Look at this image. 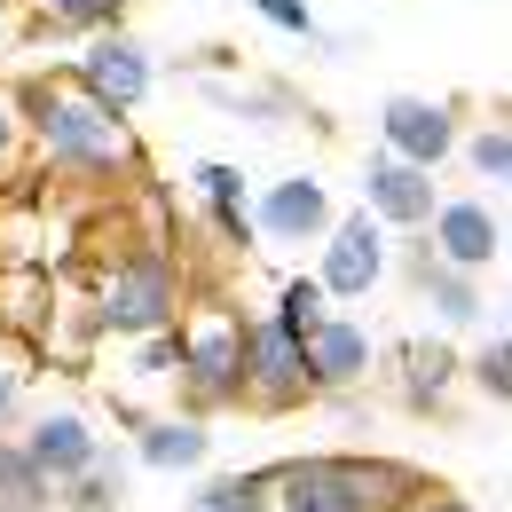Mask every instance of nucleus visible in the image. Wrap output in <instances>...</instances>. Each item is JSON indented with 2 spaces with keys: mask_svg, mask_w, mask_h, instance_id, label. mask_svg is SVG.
Listing matches in <instances>:
<instances>
[{
  "mask_svg": "<svg viewBox=\"0 0 512 512\" xmlns=\"http://www.w3.org/2000/svg\"><path fill=\"white\" fill-rule=\"evenodd\" d=\"M16 119L24 134L40 142V158L56 166V174H79V182H111V174H134L142 166V150H134L127 134V111H111V103H95L79 79H24L16 87Z\"/></svg>",
  "mask_w": 512,
  "mask_h": 512,
  "instance_id": "f257e3e1",
  "label": "nucleus"
},
{
  "mask_svg": "<svg viewBox=\"0 0 512 512\" xmlns=\"http://www.w3.org/2000/svg\"><path fill=\"white\" fill-rule=\"evenodd\" d=\"M410 497H418V473L379 457H292L268 473V505L284 512H394Z\"/></svg>",
  "mask_w": 512,
  "mask_h": 512,
  "instance_id": "f03ea898",
  "label": "nucleus"
},
{
  "mask_svg": "<svg viewBox=\"0 0 512 512\" xmlns=\"http://www.w3.org/2000/svg\"><path fill=\"white\" fill-rule=\"evenodd\" d=\"M182 316V260L158 237H134L127 253H111L103 284H95V331L111 339H150Z\"/></svg>",
  "mask_w": 512,
  "mask_h": 512,
  "instance_id": "7ed1b4c3",
  "label": "nucleus"
},
{
  "mask_svg": "<svg viewBox=\"0 0 512 512\" xmlns=\"http://www.w3.org/2000/svg\"><path fill=\"white\" fill-rule=\"evenodd\" d=\"M245 331L253 316L229 308V300H197V316L182 323V410L213 418L229 402H245Z\"/></svg>",
  "mask_w": 512,
  "mask_h": 512,
  "instance_id": "20e7f679",
  "label": "nucleus"
},
{
  "mask_svg": "<svg viewBox=\"0 0 512 512\" xmlns=\"http://www.w3.org/2000/svg\"><path fill=\"white\" fill-rule=\"evenodd\" d=\"M316 245H323L316 284L331 292V308H339V300H371V292L386 284V221L371 213V205L331 213V229H323Z\"/></svg>",
  "mask_w": 512,
  "mask_h": 512,
  "instance_id": "39448f33",
  "label": "nucleus"
},
{
  "mask_svg": "<svg viewBox=\"0 0 512 512\" xmlns=\"http://www.w3.org/2000/svg\"><path fill=\"white\" fill-rule=\"evenodd\" d=\"M245 402L268 410V418H284V410L316 402L308 355H300V339H292L276 316H253V331H245Z\"/></svg>",
  "mask_w": 512,
  "mask_h": 512,
  "instance_id": "423d86ee",
  "label": "nucleus"
},
{
  "mask_svg": "<svg viewBox=\"0 0 512 512\" xmlns=\"http://www.w3.org/2000/svg\"><path fill=\"white\" fill-rule=\"evenodd\" d=\"M426 253L465 268V276H489L505 260V221L489 213V197H434L426 213Z\"/></svg>",
  "mask_w": 512,
  "mask_h": 512,
  "instance_id": "0eeeda50",
  "label": "nucleus"
},
{
  "mask_svg": "<svg viewBox=\"0 0 512 512\" xmlns=\"http://www.w3.org/2000/svg\"><path fill=\"white\" fill-rule=\"evenodd\" d=\"M95 103H111V111H134L150 87H158V64H150V48L134 40L127 24L119 32H95L87 48H79V71H71Z\"/></svg>",
  "mask_w": 512,
  "mask_h": 512,
  "instance_id": "6e6552de",
  "label": "nucleus"
},
{
  "mask_svg": "<svg viewBox=\"0 0 512 512\" xmlns=\"http://www.w3.org/2000/svg\"><path fill=\"white\" fill-rule=\"evenodd\" d=\"M379 142L394 158H410V166L434 174L449 150L465 142V134H457V103H442V95H386L379 103Z\"/></svg>",
  "mask_w": 512,
  "mask_h": 512,
  "instance_id": "1a4fd4ad",
  "label": "nucleus"
},
{
  "mask_svg": "<svg viewBox=\"0 0 512 512\" xmlns=\"http://www.w3.org/2000/svg\"><path fill=\"white\" fill-rule=\"evenodd\" d=\"M300 355H308V379L316 394H347V386L371 379V363H379V339H371V323H355L347 308H331V316L300 339Z\"/></svg>",
  "mask_w": 512,
  "mask_h": 512,
  "instance_id": "9d476101",
  "label": "nucleus"
},
{
  "mask_svg": "<svg viewBox=\"0 0 512 512\" xmlns=\"http://www.w3.org/2000/svg\"><path fill=\"white\" fill-rule=\"evenodd\" d=\"M323 229H331V190H323L316 174H276L253 197V237L260 245H308Z\"/></svg>",
  "mask_w": 512,
  "mask_h": 512,
  "instance_id": "9b49d317",
  "label": "nucleus"
},
{
  "mask_svg": "<svg viewBox=\"0 0 512 512\" xmlns=\"http://www.w3.org/2000/svg\"><path fill=\"white\" fill-rule=\"evenodd\" d=\"M434 174H426V166H410V158H394V150H371V158H363V205H371V213H379L386 229H426V213H434Z\"/></svg>",
  "mask_w": 512,
  "mask_h": 512,
  "instance_id": "f8f14e48",
  "label": "nucleus"
},
{
  "mask_svg": "<svg viewBox=\"0 0 512 512\" xmlns=\"http://www.w3.org/2000/svg\"><path fill=\"white\" fill-rule=\"evenodd\" d=\"M24 449H32V465L64 489L71 473H87V465L103 457V434L87 426V410H40V418L24 426Z\"/></svg>",
  "mask_w": 512,
  "mask_h": 512,
  "instance_id": "ddd939ff",
  "label": "nucleus"
},
{
  "mask_svg": "<svg viewBox=\"0 0 512 512\" xmlns=\"http://www.w3.org/2000/svg\"><path fill=\"white\" fill-rule=\"evenodd\" d=\"M410 276H418V300L434 308V323H449V331H473V323H481V276L434 260L426 237H410Z\"/></svg>",
  "mask_w": 512,
  "mask_h": 512,
  "instance_id": "4468645a",
  "label": "nucleus"
},
{
  "mask_svg": "<svg viewBox=\"0 0 512 512\" xmlns=\"http://www.w3.org/2000/svg\"><path fill=\"white\" fill-rule=\"evenodd\" d=\"M134 457H142L150 473H197V465L213 457V426L190 418V410H174V418H142V426H134Z\"/></svg>",
  "mask_w": 512,
  "mask_h": 512,
  "instance_id": "2eb2a0df",
  "label": "nucleus"
},
{
  "mask_svg": "<svg viewBox=\"0 0 512 512\" xmlns=\"http://www.w3.org/2000/svg\"><path fill=\"white\" fill-rule=\"evenodd\" d=\"M190 174H197V197H205L213 237H221V245H237V253L260 245V237H253V190H245V174H237L229 158H197Z\"/></svg>",
  "mask_w": 512,
  "mask_h": 512,
  "instance_id": "dca6fc26",
  "label": "nucleus"
},
{
  "mask_svg": "<svg viewBox=\"0 0 512 512\" xmlns=\"http://www.w3.org/2000/svg\"><path fill=\"white\" fill-rule=\"evenodd\" d=\"M457 379H465V355H457L449 339H410V347H402V386H410V402H449Z\"/></svg>",
  "mask_w": 512,
  "mask_h": 512,
  "instance_id": "f3484780",
  "label": "nucleus"
},
{
  "mask_svg": "<svg viewBox=\"0 0 512 512\" xmlns=\"http://www.w3.org/2000/svg\"><path fill=\"white\" fill-rule=\"evenodd\" d=\"M0 512H56V481L32 465V449L0 434Z\"/></svg>",
  "mask_w": 512,
  "mask_h": 512,
  "instance_id": "a211bd4d",
  "label": "nucleus"
},
{
  "mask_svg": "<svg viewBox=\"0 0 512 512\" xmlns=\"http://www.w3.org/2000/svg\"><path fill=\"white\" fill-rule=\"evenodd\" d=\"M119 497H127V457L103 449L87 473H71L64 489H56V512H119Z\"/></svg>",
  "mask_w": 512,
  "mask_h": 512,
  "instance_id": "6ab92c4d",
  "label": "nucleus"
},
{
  "mask_svg": "<svg viewBox=\"0 0 512 512\" xmlns=\"http://www.w3.org/2000/svg\"><path fill=\"white\" fill-rule=\"evenodd\" d=\"M268 316L284 323L292 339H308V331L331 316V292H323L316 276H284V284H276V308H268Z\"/></svg>",
  "mask_w": 512,
  "mask_h": 512,
  "instance_id": "aec40b11",
  "label": "nucleus"
},
{
  "mask_svg": "<svg viewBox=\"0 0 512 512\" xmlns=\"http://www.w3.org/2000/svg\"><path fill=\"white\" fill-rule=\"evenodd\" d=\"M190 512H268V473H221L190 489Z\"/></svg>",
  "mask_w": 512,
  "mask_h": 512,
  "instance_id": "412c9836",
  "label": "nucleus"
},
{
  "mask_svg": "<svg viewBox=\"0 0 512 512\" xmlns=\"http://www.w3.org/2000/svg\"><path fill=\"white\" fill-rule=\"evenodd\" d=\"M127 24V0H48V16H40V32H119Z\"/></svg>",
  "mask_w": 512,
  "mask_h": 512,
  "instance_id": "4be33fe9",
  "label": "nucleus"
},
{
  "mask_svg": "<svg viewBox=\"0 0 512 512\" xmlns=\"http://www.w3.org/2000/svg\"><path fill=\"white\" fill-rule=\"evenodd\" d=\"M465 379L481 386L489 402H512V331L481 339V355H465Z\"/></svg>",
  "mask_w": 512,
  "mask_h": 512,
  "instance_id": "5701e85b",
  "label": "nucleus"
},
{
  "mask_svg": "<svg viewBox=\"0 0 512 512\" xmlns=\"http://www.w3.org/2000/svg\"><path fill=\"white\" fill-rule=\"evenodd\" d=\"M134 379H142V386H166V379H182V331H174V323L142 339V355H134Z\"/></svg>",
  "mask_w": 512,
  "mask_h": 512,
  "instance_id": "b1692460",
  "label": "nucleus"
},
{
  "mask_svg": "<svg viewBox=\"0 0 512 512\" xmlns=\"http://www.w3.org/2000/svg\"><path fill=\"white\" fill-rule=\"evenodd\" d=\"M465 166H473L481 182L505 190V174H512V127H481L473 142H465Z\"/></svg>",
  "mask_w": 512,
  "mask_h": 512,
  "instance_id": "393cba45",
  "label": "nucleus"
},
{
  "mask_svg": "<svg viewBox=\"0 0 512 512\" xmlns=\"http://www.w3.org/2000/svg\"><path fill=\"white\" fill-rule=\"evenodd\" d=\"M260 24H276V32H292V40H316V8L308 0H253Z\"/></svg>",
  "mask_w": 512,
  "mask_h": 512,
  "instance_id": "a878e982",
  "label": "nucleus"
},
{
  "mask_svg": "<svg viewBox=\"0 0 512 512\" xmlns=\"http://www.w3.org/2000/svg\"><path fill=\"white\" fill-rule=\"evenodd\" d=\"M16 142H24V119H16V95L0 87V166L16 158Z\"/></svg>",
  "mask_w": 512,
  "mask_h": 512,
  "instance_id": "bb28decb",
  "label": "nucleus"
},
{
  "mask_svg": "<svg viewBox=\"0 0 512 512\" xmlns=\"http://www.w3.org/2000/svg\"><path fill=\"white\" fill-rule=\"evenodd\" d=\"M16 402H24V379H16V363H8V355H0V426H8V418H16Z\"/></svg>",
  "mask_w": 512,
  "mask_h": 512,
  "instance_id": "cd10ccee",
  "label": "nucleus"
},
{
  "mask_svg": "<svg viewBox=\"0 0 512 512\" xmlns=\"http://www.w3.org/2000/svg\"><path fill=\"white\" fill-rule=\"evenodd\" d=\"M402 512H473V505H465V497H410Z\"/></svg>",
  "mask_w": 512,
  "mask_h": 512,
  "instance_id": "c85d7f7f",
  "label": "nucleus"
},
{
  "mask_svg": "<svg viewBox=\"0 0 512 512\" xmlns=\"http://www.w3.org/2000/svg\"><path fill=\"white\" fill-rule=\"evenodd\" d=\"M505 253H512V229H505Z\"/></svg>",
  "mask_w": 512,
  "mask_h": 512,
  "instance_id": "c756f323",
  "label": "nucleus"
},
{
  "mask_svg": "<svg viewBox=\"0 0 512 512\" xmlns=\"http://www.w3.org/2000/svg\"><path fill=\"white\" fill-rule=\"evenodd\" d=\"M505 190H512V174H505Z\"/></svg>",
  "mask_w": 512,
  "mask_h": 512,
  "instance_id": "7c9ffc66",
  "label": "nucleus"
}]
</instances>
